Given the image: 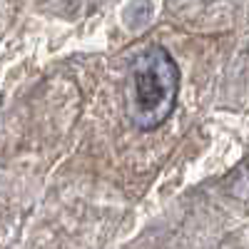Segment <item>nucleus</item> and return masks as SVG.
<instances>
[{"mask_svg": "<svg viewBox=\"0 0 249 249\" xmlns=\"http://www.w3.org/2000/svg\"><path fill=\"white\" fill-rule=\"evenodd\" d=\"M152 3L150 0H132V3L124 8V23H127V28H142V25H147L150 20H152Z\"/></svg>", "mask_w": 249, "mask_h": 249, "instance_id": "obj_2", "label": "nucleus"}, {"mask_svg": "<svg viewBox=\"0 0 249 249\" xmlns=\"http://www.w3.org/2000/svg\"><path fill=\"white\" fill-rule=\"evenodd\" d=\"M202 3H217V0H202Z\"/></svg>", "mask_w": 249, "mask_h": 249, "instance_id": "obj_4", "label": "nucleus"}, {"mask_svg": "<svg viewBox=\"0 0 249 249\" xmlns=\"http://www.w3.org/2000/svg\"><path fill=\"white\" fill-rule=\"evenodd\" d=\"M179 65L172 53L152 43L130 62L127 117L140 132H152L167 122L179 97Z\"/></svg>", "mask_w": 249, "mask_h": 249, "instance_id": "obj_1", "label": "nucleus"}, {"mask_svg": "<svg viewBox=\"0 0 249 249\" xmlns=\"http://www.w3.org/2000/svg\"><path fill=\"white\" fill-rule=\"evenodd\" d=\"M242 184L249 190V167H244V172H242Z\"/></svg>", "mask_w": 249, "mask_h": 249, "instance_id": "obj_3", "label": "nucleus"}]
</instances>
